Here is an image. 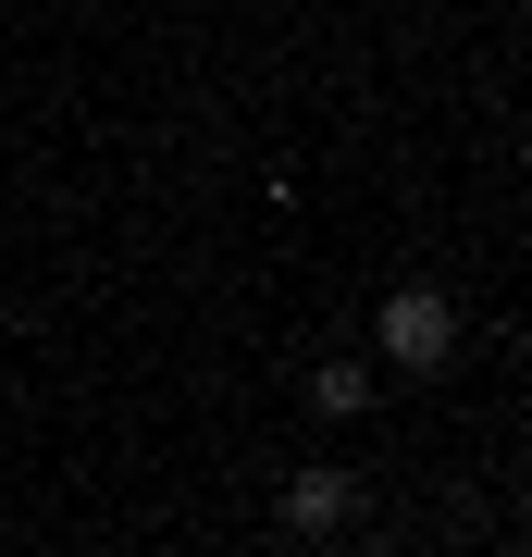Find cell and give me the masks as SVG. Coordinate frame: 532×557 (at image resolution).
Instances as JSON below:
<instances>
[{
    "label": "cell",
    "mask_w": 532,
    "mask_h": 557,
    "mask_svg": "<svg viewBox=\"0 0 532 557\" xmlns=\"http://www.w3.org/2000/svg\"><path fill=\"white\" fill-rule=\"evenodd\" d=\"M372 347L396 359V372H446L458 359V310L434 298V285H396V298L372 310Z\"/></svg>",
    "instance_id": "6da1fadb"
},
{
    "label": "cell",
    "mask_w": 532,
    "mask_h": 557,
    "mask_svg": "<svg viewBox=\"0 0 532 557\" xmlns=\"http://www.w3.org/2000/svg\"><path fill=\"white\" fill-rule=\"evenodd\" d=\"M347 508H359V483H347V471H297L273 520H285V533H335V520H347Z\"/></svg>",
    "instance_id": "7a4b0ae2"
},
{
    "label": "cell",
    "mask_w": 532,
    "mask_h": 557,
    "mask_svg": "<svg viewBox=\"0 0 532 557\" xmlns=\"http://www.w3.org/2000/svg\"><path fill=\"white\" fill-rule=\"evenodd\" d=\"M310 409L322 421H359V409H372V372H359V359H322V372H310Z\"/></svg>",
    "instance_id": "3957f363"
}]
</instances>
